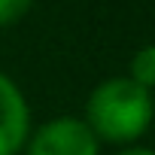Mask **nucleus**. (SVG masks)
<instances>
[{
    "instance_id": "1",
    "label": "nucleus",
    "mask_w": 155,
    "mask_h": 155,
    "mask_svg": "<svg viewBox=\"0 0 155 155\" xmlns=\"http://www.w3.org/2000/svg\"><path fill=\"white\" fill-rule=\"evenodd\" d=\"M82 119L101 143L134 146L152 125V91L128 76L104 79L91 88Z\"/></svg>"
},
{
    "instance_id": "2",
    "label": "nucleus",
    "mask_w": 155,
    "mask_h": 155,
    "mask_svg": "<svg viewBox=\"0 0 155 155\" xmlns=\"http://www.w3.org/2000/svg\"><path fill=\"white\" fill-rule=\"evenodd\" d=\"M25 155H101V140L91 134L82 116H55L31 128Z\"/></svg>"
},
{
    "instance_id": "3",
    "label": "nucleus",
    "mask_w": 155,
    "mask_h": 155,
    "mask_svg": "<svg viewBox=\"0 0 155 155\" xmlns=\"http://www.w3.org/2000/svg\"><path fill=\"white\" fill-rule=\"evenodd\" d=\"M31 134V107L12 76L0 73V155H18Z\"/></svg>"
},
{
    "instance_id": "4",
    "label": "nucleus",
    "mask_w": 155,
    "mask_h": 155,
    "mask_svg": "<svg viewBox=\"0 0 155 155\" xmlns=\"http://www.w3.org/2000/svg\"><path fill=\"white\" fill-rule=\"evenodd\" d=\"M128 79L152 91V85H155V49L152 46H140L134 52L131 67H128Z\"/></svg>"
},
{
    "instance_id": "5",
    "label": "nucleus",
    "mask_w": 155,
    "mask_h": 155,
    "mask_svg": "<svg viewBox=\"0 0 155 155\" xmlns=\"http://www.w3.org/2000/svg\"><path fill=\"white\" fill-rule=\"evenodd\" d=\"M34 3H37V0H0V28L18 25L34 9Z\"/></svg>"
},
{
    "instance_id": "6",
    "label": "nucleus",
    "mask_w": 155,
    "mask_h": 155,
    "mask_svg": "<svg viewBox=\"0 0 155 155\" xmlns=\"http://www.w3.org/2000/svg\"><path fill=\"white\" fill-rule=\"evenodd\" d=\"M116 155H155V152H152L149 146H137V143H134V146H125V149L116 152Z\"/></svg>"
}]
</instances>
